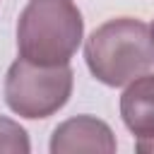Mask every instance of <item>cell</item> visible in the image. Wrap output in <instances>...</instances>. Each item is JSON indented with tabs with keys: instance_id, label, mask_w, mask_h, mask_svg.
Listing matches in <instances>:
<instances>
[{
	"instance_id": "52a82bcc",
	"label": "cell",
	"mask_w": 154,
	"mask_h": 154,
	"mask_svg": "<svg viewBox=\"0 0 154 154\" xmlns=\"http://www.w3.org/2000/svg\"><path fill=\"white\" fill-rule=\"evenodd\" d=\"M135 147H137V152H144V154H154V137H137Z\"/></svg>"
},
{
	"instance_id": "277c9868",
	"label": "cell",
	"mask_w": 154,
	"mask_h": 154,
	"mask_svg": "<svg viewBox=\"0 0 154 154\" xmlns=\"http://www.w3.org/2000/svg\"><path fill=\"white\" fill-rule=\"evenodd\" d=\"M53 154H72V152H116V137L111 128L94 116H77L60 123L51 137Z\"/></svg>"
},
{
	"instance_id": "7a4b0ae2",
	"label": "cell",
	"mask_w": 154,
	"mask_h": 154,
	"mask_svg": "<svg viewBox=\"0 0 154 154\" xmlns=\"http://www.w3.org/2000/svg\"><path fill=\"white\" fill-rule=\"evenodd\" d=\"M84 22L72 0H31L17 22V48L24 60L65 65L77 53Z\"/></svg>"
},
{
	"instance_id": "3957f363",
	"label": "cell",
	"mask_w": 154,
	"mask_h": 154,
	"mask_svg": "<svg viewBox=\"0 0 154 154\" xmlns=\"http://www.w3.org/2000/svg\"><path fill=\"white\" fill-rule=\"evenodd\" d=\"M72 94V67L14 60L5 77V101L22 118H48Z\"/></svg>"
},
{
	"instance_id": "5b68a950",
	"label": "cell",
	"mask_w": 154,
	"mask_h": 154,
	"mask_svg": "<svg viewBox=\"0 0 154 154\" xmlns=\"http://www.w3.org/2000/svg\"><path fill=\"white\" fill-rule=\"evenodd\" d=\"M120 118L137 137H154V72L128 82L120 96Z\"/></svg>"
},
{
	"instance_id": "8992f818",
	"label": "cell",
	"mask_w": 154,
	"mask_h": 154,
	"mask_svg": "<svg viewBox=\"0 0 154 154\" xmlns=\"http://www.w3.org/2000/svg\"><path fill=\"white\" fill-rule=\"evenodd\" d=\"M29 149H31V144H29L26 130L19 123L0 116V152H5V154H26Z\"/></svg>"
},
{
	"instance_id": "ba28073f",
	"label": "cell",
	"mask_w": 154,
	"mask_h": 154,
	"mask_svg": "<svg viewBox=\"0 0 154 154\" xmlns=\"http://www.w3.org/2000/svg\"><path fill=\"white\" fill-rule=\"evenodd\" d=\"M152 41H154V24H152Z\"/></svg>"
},
{
	"instance_id": "6da1fadb",
	"label": "cell",
	"mask_w": 154,
	"mask_h": 154,
	"mask_svg": "<svg viewBox=\"0 0 154 154\" xmlns=\"http://www.w3.org/2000/svg\"><path fill=\"white\" fill-rule=\"evenodd\" d=\"M84 58L99 82L123 87L154 65L152 29L132 17L108 19L87 38Z\"/></svg>"
}]
</instances>
